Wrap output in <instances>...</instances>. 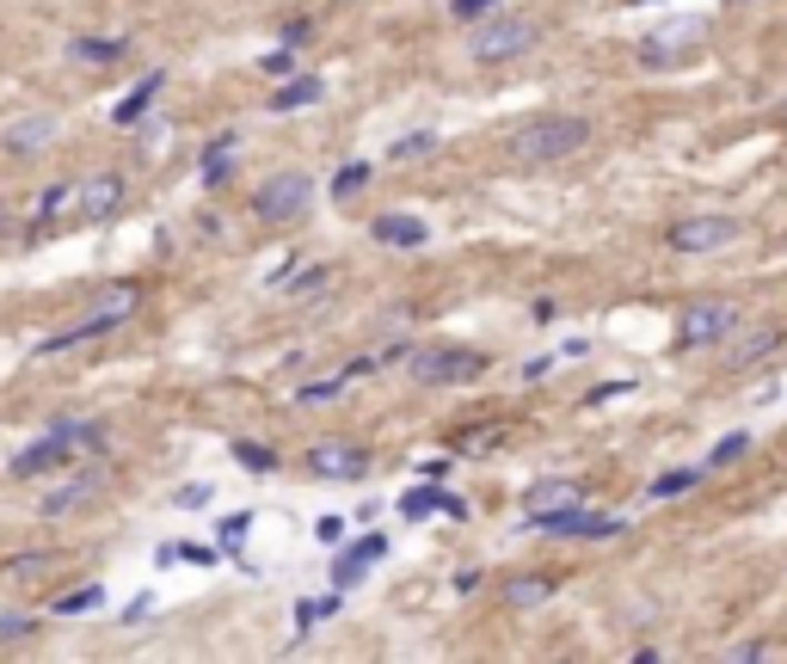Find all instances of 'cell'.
<instances>
[{"label":"cell","instance_id":"obj_1","mask_svg":"<svg viewBox=\"0 0 787 664\" xmlns=\"http://www.w3.org/2000/svg\"><path fill=\"white\" fill-rule=\"evenodd\" d=\"M591 142V118H573V111H547V118H529L517 135H511V154L523 167H547V160H566Z\"/></svg>","mask_w":787,"mask_h":664},{"label":"cell","instance_id":"obj_2","mask_svg":"<svg viewBox=\"0 0 787 664\" xmlns=\"http://www.w3.org/2000/svg\"><path fill=\"white\" fill-rule=\"evenodd\" d=\"M74 450H105V425L99 419H68V425H50L31 450L13 455V474L31 480V474H56Z\"/></svg>","mask_w":787,"mask_h":664},{"label":"cell","instance_id":"obj_3","mask_svg":"<svg viewBox=\"0 0 787 664\" xmlns=\"http://www.w3.org/2000/svg\"><path fill=\"white\" fill-rule=\"evenodd\" d=\"M130 314H135V283H111L105 302H99L93 314L74 320L68 332H50V339H38V345H31V358H62V351L87 345V339H105V332H118Z\"/></svg>","mask_w":787,"mask_h":664},{"label":"cell","instance_id":"obj_4","mask_svg":"<svg viewBox=\"0 0 787 664\" xmlns=\"http://www.w3.org/2000/svg\"><path fill=\"white\" fill-rule=\"evenodd\" d=\"M314 179L307 173H271L265 185L253 191V215L259 222H278V228H295V222H307V210H314Z\"/></svg>","mask_w":787,"mask_h":664},{"label":"cell","instance_id":"obj_5","mask_svg":"<svg viewBox=\"0 0 787 664\" xmlns=\"http://www.w3.org/2000/svg\"><path fill=\"white\" fill-rule=\"evenodd\" d=\"M406 370H413L418 388H462V382H474V375H486V358L467 351V345H431V351H413Z\"/></svg>","mask_w":787,"mask_h":664},{"label":"cell","instance_id":"obj_6","mask_svg":"<svg viewBox=\"0 0 787 664\" xmlns=\"http://www.w3.org/2000/svg\"><path fill=\"white\" fill-rule=\"evenodd\" d=\"M535 38H542L535 19H486V26L467 38V50H474V62H517V56L535 50Z\"/></svg>","mask_w":787,"mask_h":664},{"label":"cell","instance_id":"obj_7","mask_svg":"<svg viewBox=\"0 0 787 664\" xmlns=\"http://www.w3.org/2000/svg\"><path fill=\"white\" fill-rule=\"evenodd\" d=\"M535 535H585V542H609L622 535V517H603V511L585 505H561V511H542V517H523Z\"/></svg>","mask_w":787,"mask_h":664},{"label":"cell","instance_id":"obj_8","mask_svg":"<svg viewBox=\"0 0 787 664\" xmlns=\"http://www.w3.org/2000/svg\"><path fill=\"white\" fill-rule=\"evenodd\" d=\"M665 240H670V253H720V247L738 240V222L733 215H689V222H677Z\"/></svg>","mask_w":787,"mask_h":664},{"label":"cell","instance_id":"obj_9","mask_svg":"<svg viewBox=\"0 0 787 664\" xmlns=\"http://www.w3.org/2000/svg\"><path fill=\"white\" fill-rule=\"evenodd\" d=\"M738 326V308L733 302H695L689 314H683V345H726Z\"/></svg>","mask_w":787,"mask_h":664},{"label":"cell","instance_id":"obj_10","mask_svg":"<svg viewBox=\"0 0 787 664\" xmlns=\"http://www.w3.org/2000/svg\"><path fill=\"white\" fill-rule=\"evenodd\" d=\"M62 135V123H56V111H26V118H13V123H0V148L7 154H43V148Z\"/></svg>","mask_w":787,"mask_h":664},{"label":"cell","instance_id":"obj_11","mask_svg":"<svg viewBox=\"0 0 787 664\" xmlns=\"http://www.w3.org/2000/svg\"><path fill=\"white\" fill-rule=\"evenodd\" d=\"M99 492H105V467H74V474L62 480V486H50L43 492V517H68V511H81V505H93Z\"/></svg>","mask_w":787,"mask_h":664},{"label":"cell","instance_id":"obj_12","mask_svg":"<svg viewBox=\"0 0 787 664\" xmlns=\"http://www.w3.org/2000/svg\"><path fill=\"white\" fill-rule=\"evenodd\" d=\"M702 19H670V26H658L653 38L640 43V62L646 68H665V62H677L683 50H695V43H702Z\"/></svg>","mask_w":787,"mask_h":664},{"label":"cell","instance_id":"obj_13","mask_svg":"<svg viewBox=\"0 0 787 664\" xmlns=\"http://www.w3.org/2000/svg\"><path fill=\"white\" fill-rule=\"evenodd\" d=\"M363 467H370V455L357 443H314L307 450V474L314 480H363Z\"/></svg>","mask_w":787,"mask_h":664},{"label":"cell","instance_id":"obj_14","mask_svg":"<svg viewBox=\"0 0 787 664\" xmlns=\"http://www.w3.org/2000/svg\"><path fill=\"white\" fill-rule=\"evenodd\" d=\"M382 554H387V535H382V530H370V535H363V542H351L345 554L333 560V585H339V591L363 585V579H370V566H375V560H382Z\"/></svg>","mask_w":787,"mask_h":664},{"label":"cell","instance_id":"obj_15","mask_svg":"<svg viewBox=\"0 0 787 664\" xmlns=\"http://www.w3.org/2000/svg\"><path fill=\"white\" fill-rule=\"evenodd\" d=\"M370 234L382 240V247L418 253V247L431 240V228H425V215H413V210H387V215H375V222H370Z\"/></svg>","mask_w":787,"mask_h":664},{"label":"cell","instance_id":"obj_16","mask_svg":"<svg viewBox=\"0 0 787 664\" xmlns=\"http://www.w3.org/2000/svg\"><path fill=\"white\" fill-rule=\"evenodd\" d=\"M118 210H123V179L118 173L81 179V215H87V222H111Z\"/></svg>","mask_w":787,"mask_h":664},{"label":"cell","instance_id":"obj_17","mask_svg":"<svg viewBox=\"0 0 787 664\" xmlns=\"http://www.w3.org/2000/svg\"><path fill=\"white\" fill-rule=\"evenodd\" d=\"M561 505H578L573 480H535V486L523 492V517H542V511H561Z\"/></svg>","mask_w":787,"mask_h":664},{"label":"cell","instance_id":"obj_18","mask_svg":"<svg viewBox=\"0 0 787 664\" xmlns=\"http://www.w3.org/2000/svg\"><path fill=\"white\" fill-rule=\"evenodd\" d=\"M326 99V80L321 74H295L290 87H278L271 93V111H307V105H321Z\"/></svg>","mask_w":787,"mask_h":664},{"label":"cell","instance_id":"obj_19","mask_svg":"<svg viewBox=\"0 0 787 664\" xmlns=\"http://www.w3.org/2000/svg\"><path fill=\"white\" fill-rule=\"evenodd\" d=\"M547 597H554V579H547V572H529V579H511V585H505L511 610H542Z\"/></svg>","mask_w":787,"mask_h":664},{"label":"cell","instance_id":"obj_20","mask_svg":"<svg viewBox=\"0 0 787 664\" xmlns=\"http://www.w3.org/2000/svg\"><path fill=\"white\" fill-rule=\"evenodd\" d=\"M68 203H81V185H50V191H43V198H38V215H31V234H50L56 215H62Z\"/></svg>","mask_w":787,"mask_h":664},{"label":"cell","instance_id":"obj_21","mask_svg":"<svg viewBox=\"0 0 787 664\" xmlns=\"http://www.w3.org/2000/svg\"><path fill=\"white\" fill-rule=\"evenodd\" d=\"M234 142H241V135H234V130L210 135V148H203V160H198L203 185H222V179H228V154H234Z\"/></svg>","mask_w":787,"mask_h":664},{"label":"cell","instance_id":"obj_22","mask_svg":"<svg viewBox=\"0 0 787 664\" xmlns=\"http://www.w3.org/2000/svg\"><path fill=\"white\" fill-rule=\"evenodd\" d=\"M161 87H167V74H161V68H154V74H148V80H135V93L123 99V105L111 111V118H118V123H135V118H142L148 105H154V99H161Z\"/></svg>","mask_w":787,"mask_h":664},{"label":"cell","instance_id":"obj_23","mask_svg":"<svg viewBox=\"0 0 787 664\" xmlns=\"http://www.w3.org/2000/svg\"><path fill=\"white\" fill-rule=\"evenodd\" d=\"M123 50H130V38H74V43H68L74 62H118Z\"/></svg>","mask_w":787,"mask_h":664},{"label":"cell","instance_id":"obj_24","mask_svg":"<svg viewBox=\"0 0 787 664\" xmlns=\"http://www.w3.org/2000/svg\"><path fill=\"white\" fill-rule=\"evenodd\" d=\"M443 505H450V492H443L437 486V480H431V486H413V492H406V499H401V517H431V511H443Z\"/></svg>","mask_w":787,"mask_h":664},{"label":"cell","instance_id":"obj_25","mask_svg":"<svg viewBox=\"0 0 787 664\" xmlns=\"http://www.w3.org/2000/svg\"><path fill=\"white\" fill-rule=\"evenodd\" d=\"M99 603H105V585L93 579V585H81V591H62V597H56L50 610H56V615H93Z\"/></svg>","mask_w":787,"mask_h":664},{"label":"cell","instance_id":"obj_26","mask_svg":"<svg viewBox=\"0 0 787 664\" xmlns=\"http://www.w3.org/2000/svg\"><path fill=\"white\" fill-rule=\"evenodd\" d=\"M437 154V130H406L401 142H387V160H425Z\"/></svg>","mask_w":787,"mask_h":664},{"label":"cell","instance_id":"obj_27","mask_svg":"<svg viewBox=\"0 0 787 664\" xmlns=\"http://www.w3.org/2000/svg\"><path fill=\"white\" fill-rule=\"evenodd\" d=\"M228 455H234V462H241L246 474H271V467H278V455H271L265 443H246V437H234V443H228Z\"/></svg>","mask_w":787,"mask_h":664},{"label":"cell","instance_id":"obj_28","mask_svg":"<svg viewBox=\"0 0 787 664\" xmlns=\"http://www.w3.org/2000/svg\"><path fill=\"white\" fill-rule=\"evenodd\" d=\"M215 535H222V554H241V542L253 535V511H234V517L215 523Z\"/></svg>","mask_w":787,"mask_h":664},{"label":"cell","instance_id":"obj_29","mask_svg":"<svg viewBox=\"0 0 787 664\" xmlns=\"http://www.w3.org/2000/svg\"><path fill=\"white\" fill-rule=\"evenodd\" d=\"M363 185H370V167H363V160H345V167L333 173V198H339V203H345V198H357Z\"/></svg>","mask_w":787,"mask_h":664},{"label":"cell","instance_id":"obj_30","mask_svg":"<svg viewBox=\"0 0 787 664\" xmlns=\"http://www.w3.org/2000/svg\"><path fill=\"white\" fill-rule=\"evenodd\" d=\"M695 480H702L695 467H670V474H658V480H653V492H646V499H683V492H689Z\"/></svg>","mask_w":787,"mask_h":664},{"label":"cell","instance_id":"obj_31","mask_svg":"<svg viewBox=\"0 0 787 664\" xmlns=\"http://www.w3.org/2000/svg\"><path fill=\"white\" fill-rule=\"evenodd\" d=\"M745 450H750V431H733L726 443H714V450H707V467H726V462H738Z\"/></svg>","mask_w":787,"mask_h":664},{"label":"cell","instance_id":"obj_32","mask_svg":"<svg viewBox=\"0 0 787 664\" xmlns=\"http://www.w3.org/2000/svg\"><path fill=\"white\" fill-rule=\"evenodd\" d=\"M326 283H333V271H326V265H307V271H295V283H283V290H295V295H321Z\"/></svg>","mask_w":787,"mask_h":664},{"label":"cell","instance_id":"obj_33","mask_svg":"<svg viewBox=\"0 0 787 664\" xmlns=\"http://www.w3.org/2000/svg\"><path fill=\"white\" fill-rule=\"evenodd\" d=\"M775 345H781V332H757V339H745V345L733 351V363H757V358H769Z\"/></svg>","mask_w":787,"mask_h":664},{"label":"cell","instance_id":"obj_34","mask_svg":"<svg viewBox=\"0 0 787 664\" xmlns=\"http://www.w3.org/2000/svg\"><path fill=\"white\" fill-rule=\"evenodd\" d=\"M210 499H215L210 480H198V486H179V492H173V505H179V511H203Z\"/></svg>","mask_w":787,"mask_h":664},{"label":"cell","instance_id":"obj_35","mask_svg":"<svg viewBox=\"0 0 787 664\" xmlns=\"http://www.w3.org/2000/svg\"><path fill=\"white\" fill-rule=\"evenodd\" d=\"M43 566H50V554H26V560H7L0 572H7V579H26V572H43Z\"/></svg>","mask_w":787,"mask_h":664},{"label":"cell","instance_id":"obj_36","mask_svg":"<svg viewBox=\"0 0 787 664\" xmlns=\"http://www.w3.org/2000/svg\"><path fill=\"white\" fill-rule=\"evenodd\" d=\"M31 627H38L31 615H0V640H26Z\"/></svg>","mask_w":787,"mask_h":664},{"label":"cell","instance_id":"obj_37","mask_svg":"<svg viewBox=\"0 0 787 664\" xmlns=\"http://www.w3.org/2000/svg\"><path fill=\"white\" fill-rule=\"evenodd\" d=\"M498 0H450V13L455 19H481V13H493Z\"/></svg>","mask_w":787,"mask_h":664},{"label":"cell","instance_id":"obj_38","mask_svg":"<svg viewBox=\"0 0 787 664\" xmlns=\"http://www.w3.org/2000/svg\"><path fill=\"white\" fill-rule=\"evenodd\" d=\"M314 535H321L326 547H339V542H345V517H321V523H314Z\"/></svg>","mask_w":787,"mask_h":664},{"label":"cell","instance_id":"obj_39","mask_svg":"<svg viewBox=\"0 0 787 664\" xmlns=\"http://www.w3.org/2000/svg\"><path fill=\"white\" fill-rule=\"evenodd\" d=\"M290 62H295V43H278V50L265 56V68H271V74H290Z\"/></svg>","mask_w":787,"mask_h":664},{"label":"cell","instance_id":"obj_40","mask_svg":"<svg viewBox=\"0 0 787 664\" xmlns=\"http://www.w3.org/2000/svg\"><path fill=\"white\" fill-rule=\"evenodd\" d=\"M179 560H191V566H210L215 547H179Z\"/></svg>","mask_w":787,"mask_h":664},{"label":"cell","instance_id":"obj_41","mask_svg":"<svg viewBox=\"0 0 787 664\" xmlns=\"http://www.w3.org/2000/svg\"><path fill=\"white\" fill-rule=\"evenodd\" d=\"M148 603H154V597H148V591H142V597H130V610H123V622H142V615H148Z\"/></svg>","mask_w":787,"mask_h":664},{"label":"cell","instance_id":"obj_42","mask_svg":"<svg viewBox=\"0 0 787 664\" xmlns=\"http://www.w3.org/2000/svg\"><path fill=\"white\" fill-rule=\"evenodd\" d=\"M0 234H7V215H0Z\"/></svg>","mask_w":787,"mask_h":664}]
</instances>
